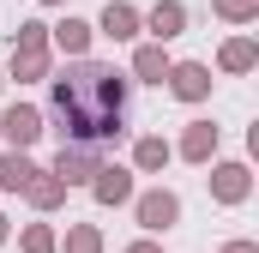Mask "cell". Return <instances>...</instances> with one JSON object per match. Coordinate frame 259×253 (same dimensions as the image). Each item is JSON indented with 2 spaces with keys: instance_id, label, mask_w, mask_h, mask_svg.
<instances>
[{
  "instance_id": "1",
  "label": "cell",
  "mask_w": 259,
  "mask_h": 253,
  "mask_svg": "<svg viewBox=\"0 0 259 253\" xmlns=\"http://www.w3.org/2000/svg\"><path fill=\"white\" fill-rule=\"evenodd\" d=\"M121 109H127V78L109 66H78V72L55 78V115H61L66 139H84V145L115 139Z\"/></svg>"
},
{
  "instance_id": "2",
  "label": "cell",
  "mask_w": 259,
  "mask_h": 253,
  "mask_svg": "<svg viewBox=\"0 0 259 253\" xmlns=\"http://www.w3.org/2000/svg\"><path fill=\"white\" fill-rule=\"evenodd\" d=\"M0 139H6L12 151L36 145V139H42V109H30V103H12V109L0 115Z\"/></svg>"
},
{
  "instance_id": "3",
  "label": "cell",
  "mask_w": 259,
  "mask_h": 253,
  "mask_svg": "<svg viewBox=\"0 0 259 253\" xmlns=\"http://www.w3.org/2000/svg\"><path fill=\"white\" fill-rule=\"evenodd\" d=\"M55 175H61L66 187L91 181V175H97V145H84V139H72V145H61V157H55Z\"/></svg>"
},
{
  "instance_id": "4",
  "label": "cell",
  "mask_w": 259,
  "mask_h": 253,
  "mask_svg": "<svg viewBox=\"0 0 259 253\" xmlns=\"http://www.w3.org/2000/svg\"><path fill=\"white\" fill-rule=\"evenodd\" d=\"M163 78H169V91H175L181 103H205V97H211V66H199V61H181V66H169Z\"/></svg>"
},
{
  "instance_id": "5",
  "label": "cell",
  "mask_w": 259,
  "mask_h": 253,
  "mask_svg": "<svg viewBox=\"0 0 259 253\" xmlns=\"http://www.w3.org/2000/svg\"><path fill=\"white\" fill-rule=\"evenodd\" d=\"M175 217H181V199H175L169 187H157V193H145V199H139V229L163 235V229H169Z\"/></svg>"
},
{
  "instance_id": "6",
  "label": "cell",
  "mask_w": 259,
  "mask_h": 253,
  "mask_svg": "<svg viewBox=\"0 0 259 253\" xmlns=\"http://www.w3.org/2000/svg\"><path fill=\"white\" fill-rule=\"evenodd\" d=\"M91 193H97V205H127V199H133V175L121 169V163H115V169H103V163H97Z\"/></svg>"
},
{
  "instance_id": "7",
  "label": "cell",
  "mask_w": 259,
  "mask_h": 253,
  "mask_svg": "<svg viewBox=\"0 0 259 253\" xmlns=\"http://www.w3.org/2000/svg\"><path fill=\"white\" fill-rule=\"evenodd\" d=\"M145 30H151L157 43L181 36V30H187V6H181V0H157V6H151V18H145Z\"/></svg>"
},
{
  "instance_id": "8",
  "label": "cell",
  "mask_w": 259,
  "mask_h": 253,
  "mask_svg": "<svg viewBox=\"0 0 259 253\" xmlns=\"http://www.w3.org/2000/svg\"><path fill=\"white\" fill-rule=\"evenodd\" d=\"M247 187H253V181H247V163H223V169H211V193H217L223 205H241Z\"/></svg>"
},
{
  "instance_id": "9",
  "label": "cell",
  "mask_w": 259,
  "mask_h": 253,
  "mask_svg": "<svg viewBox=\"0 0 259 253\" xmlns=\"http://www.w3.org/2000/svg\"><path fill=\"white\" fill-rule=\"evenodd\" d=\"M97 30H103V36H115V43H127L133 30H139V12H133V6H121V0H109V6H103V24H97Z\"/></svg>"
},
{
  "instance_id": "10",
  "label": "cell",
  "mask_w": 259,
  "mask_h": 253,
  "mask_svg": "<svg viewBox=\"0 0 259 253\" xmlns=\"http://www.w3.org/2000/svg\"><path fill=\"white\" fill-rule=\"evenodd\" d=\"M211 151H217V126H211V121H193L187 139H181V157H187V163H205Z\"/></svg>"
},
{
  "instance_id": "11",
  "label": "cell",
  "mask_w": 259,
  "mask_h": 253,
  "mask_svg": "<svg viewBox=\"0 0 259 253\" xmlns=\"http://www.w3.org/2000/svg\"><path fill=\"white\" fill-rule=\"evenodd\" d=\"M24 193H30V205H42V211H55V205L66 199V181H61V175H42V169H36V175L24 181Z\"/></svg>"
},
{
  "instance_id": "12",
  "label": "cell",
  "mask_w": 259,
  "mask_h": 253,
  "mask_svg": "<svg viewBox=\"0 0 259 253\" xmlns=\"http://www.w3.org/2000/svg\"><path fill=\"white\" fill-rule=\"evenodd\" d=\"M36 175V163L24 157V151H12V157H0V187L6 193H24V181Z\"/></svg>"
},
{
  "instance_id": "13",
  "label": "cell",
  "mask_w": 259,
  "mask_h": 253,
  "mask_svg": "<svg viewBox=\"0 0 259 253\" xmlns=\"http://www.w3.org/2000/svg\"><path fill=\"white\" fill-rule=\"evenodd\" d=\"M12 78H18V85L49 78V55H42V49H12Z\"/></svg>"
},
{
  "instance_id": "14",
  "label": "cell",
  "mask_w": 259,
  "mask_h": 253,
  "mask_svg": "<svg viewBox=\"0 0 259 253\" xmlns=\"http://www.w3.org/2000/svg\"><path fill=\"white\" fill-rule=\"evenodd\" d=\"M55 43H61L66 55H84V49H91V24H84V18H61V24H55Z\"/></svg>"
},
{
  "instance_id": "15",
  "label": "cell",
  "mask_w": 259,
  "mask_h": 253,
  "mask_svg": "<svg viewBox=\"0 0 259 253\" xmlns=\"http://www.w3.org/2000/svg\"><path fill=\"white\" fill-rule=\"evenodd\" d=\"M253 61H259L253 36H235V43H223V72H247Z\"/></svg>"
},
{
  "instance_id": "16",
  "label": "cell",
  "mask_w": 259,
  "mask_h": 253,
  "mask_svg": "<svg viewBox=\"0 0 259 253\" xmlns=\"http://www.w3.org/2000/svg\"><path fill=\"white\" fill-rule=\"evenodd\" d=\"M133 163H139V169H145V175H157V169H163V163H169V145H163V139H157V133H151V139H139V151H133Z\"/></svg>"
},
{
  "instance_id": "17",
  "label": "cell",
  "mask_w": 259,
  "mask_h": 253,
  "mask_svg": "<svg viewBox=\"0 0 259 253\" xmlns=\"http://www.w3.org/2000/svg\"><path fill=\"white\" fill-rule=\"evenodd\" d=\"M139 78H151V85H163V72H169V61H163V43H151V49H139Z\"/></svg>"
},
{
  "instance_id": "18",
  "label": "cell",
  "mask_w": 259,
  "mask_h": 253,
  "mask_svg": "<svg viewBox=\"0 0 259 253\" xmlns=\"http://www.w3.org/2000/svg\"><path fill=\"white\" fill-rule=\"evenodd\" d=\"M66 253H103V235H97L91 223H78V229L66 235Z\"/></svg>"
},
{
  "instance_id": "19",
  "label": "cell",
  "mask_w": 259,
  "mask_h": 253,
  "mask_svg": "<svg viewBox=\"0 0 259 253\" xmlns=\"http://www.w3.org/2000/svg\"><path fill=\"white\" fill-rule=\"evenodd\" d=\"M24 253H55V229L49 223H30L24 229Z\"/></svg>"
},
{
  "instance_id": "20",
  "label": "cell",
  "mask_w": 259,
  "mask_h": 253,
  "mask_svg": "<svg viewBox=\"0 0 259 253\" xmlns=\"http://www.w3.org/2000/svg\"><path fill=\"white\" fill-rule=\"evenodd\" d=\"M18 49H49V24H18Z\"/></svg>"
},
{
  "instance_id": "21",
  "label": "cell",
  "mask_w": 259,
  "mask_h": 253,
  "mask_svg": "<svg viewBox=\"0 0 259 253\" xmlns=\"http://www.w3.org/2000/svg\"><path fill=\"white\" fill-rule=\"evenodd\" d=\"M217 12L241 24V18H253V12H259V0H217Z\"/></svg>"
},
{
  "instance_id": "22",
  "label": "cell",
  "mask_w": 259,
  "mask_h": 253,
  "mask_svg": "<svg viewBox=\"0 0 259 253\" xmlns=\"http://www.w3.org/2000/svg\"><path fill=\"white\" fill-rule=\"evenodd\" d=\"M223 253H259V247H253V241H229Z\"/></svg>"
},
{
  "instance_id": "23",
  "label": "cell",
  "mask_w": 259,
  "mask_h": 253,
  "mask_svg": "<svg viewBox=\"0 0 259 253\" xmlns=\"http://www.w3.org/2000/svg\"><path fill=\"white\" fill-rule=\"evenodd\" d=\"M127 253H163V247H157V241H133Z\"/></svg>"
},
{
  "instance_id": "24",
  "label": "cell",
  "mask_w": 259,
  "mask_h": 253,
  "mask_svg": "<svg viewBox=\"0 0 259 253\" xmlns=\"http://www.w3.org/2000/svg\"><path fill=\"white\" fill-rule=\"evenodd\" d=\"M0 241H6V217H0Z\"/></svg>"
},
{
  "instance_id": "25",
  "label": "cell",
  "mask_w": 259,
  "mask_h": 253,
  "mask_svg": "<svg viewBox=\"0 0 259 253\" xmlns=\"http://www.w3.org/2000/svg\"><path fill=\"white\" fill-rule=\"evenodd\" d=\"M42 6H61V0H42Z\"/></svg>"
}]
</instances>
